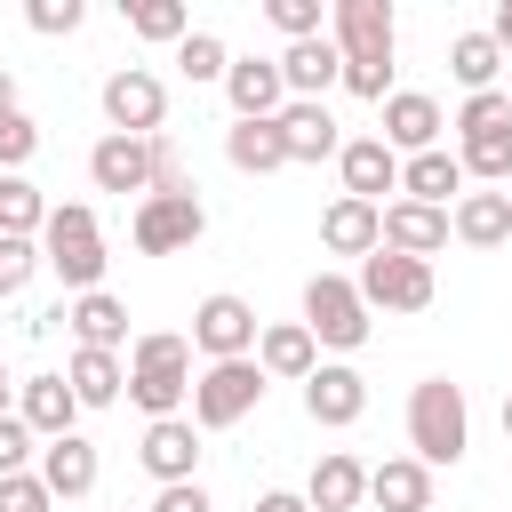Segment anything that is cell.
I'll list each match as a JSON object with an SVG mask.
<instances>
[{
    "label": "cell",
    "instance_id": "cell-46",
    "mask_svg": "<svg viewBox=\"0 0 512 512\" xmlns=\"http://www.w3.org/2000/svg\"><path fill=\"white\" fill-rule=\"evenodd\" d=\"M488 40L512 56V0H496V16H488Z\"/></svg>",
    "mask_w": 512,
    "mask_h": 512
},
{
    "label": "cell",
    "instance_id": "cell-36",
    "mask_svg": "<svg viewBox=\"0 0 512 512\" xmlns=\"http://www.w3.org/2000/svg\"><path fill=\"white\" fill-rule=\"evenodd\" d=\"M488 128H512V88H480V96H464V112H456V144H464V136H488Z\"/></svg>",
    "mask_w": 512,
    "mask_h": 512
},
{
    "label": "cell",
    "instance_id": "cell-12",
    "mask_svg": "<svg viewBox=\"0 0 512 512\" xmlns=\"http://www.w3.org/2000/svg\"><path fill=\"white\" fill-rule=\"evenodd\" d=\"M304 416H312L320 432L360 424V416H368V376H360L352 360H320V368L304 376Z\"/></svg>",
    "mask_w": 512,
    "mask_h": 512
},
{
    "label": "cell",
    "instance_id": "cell-5",
    "mask_svg": "<svg viewBox=\"0 0 512 512\" xmlns=\"http://www.w3.org/2000/svg\"><path fill=\"white\" fill-rule=\"evenodd\" d=\"M264 368L256 360H208L200 376H192V424L200 432H232V424H248L256 416V400H264Z\"/></svg>",
    "mask_w": 512,
    "mask_h": 512
},
{
    "label": "cell",
    "instance_id": "cell-47",
    "mask_svg": "<svg viewBox=\"0 0 512 512\" xmlns=\"http://www.w3.org/2000/svg\"><path fill=\"white\" fill-rule=\"evenodd\" d=\"M8 112H24V104H16V72L0 64V120H8Z\"/></svg>",
    "mask_w": 512,
    "mask_h": 512
},
{
    "label": "cell",
    "instance_id": "cell-50",
    "mask_svg": "<svg viewBox=\"0 0 512 512\" xmlns=\"http://www.w3.org/2000/svg\"><path fill=\"white\" fill-rule=\"evenodd\" d=\"M504 200H512V184H504Z\"/></svg>",
    "mask_w": 512,
    "mask_h": 512
},
{
    "label": "cell",
    "instance_id": "cell-7",
    "mask_svg": "<svg viewBox=\"0 0 512 512\" xmlns=\"http://www.w3.org/2000/svg\"><path fill=\"white\" fill-rule=\"evenodd\" d=\"M256 336H264V320H256L248 296L216 288V296L192 304V352L200 360H256Z\"/></svg>",
    "mask_w": 512,
    "mask_h": 512
},
{
    "label": "cell",
    "instance_id": "cell-49",
    "mask_svg": "<svg viewBox=\"0 0 512 512\" xmlns=\"http://www.w3.org/2000/svg\"><path fill=\"white\" fill-rule=\"evenodd\" d=\"M504 440H512V392H504Z\"/></svg>",
    "mask_w": 512,
    "mask_h": 512
},
{
    "label": "cell",
    "instance_id": "cell-4",
    "mask_svg": "<svg viewBox=\"0 0 512 512\" xmlns=\"http://www.w3.org/2000/svg\"><path fill=\"white\" fill-rule=\"evenodd\" d=\"M464 448H472V408H464V384L424 376V384L408 392V456L440 472V464H464Z\"/></svg>",
    "mask_w": 512,
    "mask_h": 512
},
{
    "label": "cell",
    "instance_id": "cell-31",
    "mask_svg": "<svg viewBox=\"0 0 512 512\" xmlns=\"http://www.w3.org/2000/svg\"><path fill=\"white\" fill-rule=\"evenodd\" d=\"M448 72H456V88H464V96H480V88H496L504 48H496L488 32H456V40H448Z\"/></svg>",
    "mask_w": 512,
    "mask_h": 512
},
{
    "label": "cell",
    "instance_id": "cell-39",
    "mask_svg": "<svg viewBox=\"0 0 512 512\" xmlns=\"http://www.w3.org/2000/svg\"><path fill=\"white\" fill-rule=\"evenodd\" d=\"M32 272H48V264H40V240H8V232H0V296H24Z\"/></svg>",
    "mask_w": 512,
    "mask_h": 512
},
{
    "label": "cell",
    "instance_id": "cell-14",
    "mask_svg": "<svg viewBox=\"0 0 512 512\" xmlns=\"http://www.w3.org/2000/svg\"><path fill=\"white\" fill-rule=\"evenodd\" d=\"M224 104H232V120H280V112H288L280 56H232V72H224Z\"/></svg>",
    "mask_w": 512,
    "mask_h": 512
},
{
    "label": "cell",
    "instance_id": "cell-3",
    "mask_svg": "<svg viewBox=\"0 0 512 512\" xmlns=\"http://www.w3.org/2000/svg\"><path fill=\"white\" fill-rule=\"evenodd\" d=\"M40 264L64 280V296H88V288H104V224H96V208L88 200H64V208H48V224H40Z\"/></svg>",
    "mask_w": 512,
    "mask_h": 512
},
{
    "label": "cell",
    "instance_id": "cell-26",
    "mask_svg": "<svg viewBox=\"0 0 512 512\" xmlns=\"http://www.w3.org/2000/svg\"><path fill=\"white\" fill-rule=\"evenodd\" d=\"M360 496H368V464L344 456V448H328V456L312 464V480H304V504H312V512H352Z\"/></svg>",
    "mask_w": 512,
    "mask_h": 512
},
{
    "label": "cell",
    "instance_id": "cell-27",
    "mask_svg": "<svg viewBox=\"0 0 512 512\" xmlns=\"http://www.w3.org/2000/svg\"><path fill=\"white\" fill-rule=\"evenodd\" d=\"M280 136H288V168H296V160H336V152H344V136H336V112H328V104H296V96H288Z\"/></svg>",
    "mask_w": 512,
    "mask_h": 512
},
{
    "label": "cell",
    "instance_id": "cell-51",
    "mask_svg": "<svg viewBox=\"0 0 512 512\" xmlns=\"http://www.w3.org/2000/svg\"><path fill=\"white\" fill-rule=\"evenodd\" d=\"M120 512H136V504H120Z\"/></svg>",
    "mask_w": 512,
    "mask_h": 512
},
{
    "label": "cell",
    "instance_id": "cell-48",
    "mask_svg": "<svg viewBox=\"0 0 512 512\" xmlns=\"http://www.w3.org/2000/svg\"><path fill=\"white\" fill-rule=\"evenodd\" d=\"M8 400H16V376H8V368H0V416H16V408H8Z\"/></svg>",
    "mask_w": 512,
    "mask_h": 512
},
{
    "label": "cell",
    "instance_id": "cell-30",
    "mask_svg": "<svg viewBox=\"0 0 512 512\" xmlns=\"http://www.w3.org/2000/svg\"><path fill=\"white\" fill-rule=\"evenodd\" d=\"M448 224H456L464 248H504V240H512V200H504V192H464V200L448 208Z\"/></svg>",
    "mask_w": 512,
    "mask_h": 512
},
{
    "label": "cell",
    "instance_id": "cell-19",
    "mask_svg": "<svg viewBox=\"0 0 512 512\" xmlns=\"http://www.w3.org/2000/svg\"><path fill=\"white\" fill-rule=\"evenodd\" d=\"M280 80H288L296 104H328V88H344V56H336V40L320 32V40L280 48Z\"/></svg>",
    "mask_w": 512,
    "mask_h": 512
},
{
    "label": "cell",
    "instance_id": "cell-44",
    "mask_svg": "<svg viewBox=\"0 0 512 512\" xmlns=\"http://www.w3.org/2000/svg\"><path fill=\"white\" fill-rule=\"evenodd\" d=\"M144 512H216V504H208V488H200V480H176V488H160Z\"/></svg>",
    "mask_w": 512,
    "mask_h": 512
},
{
    "label": "cell",
    "instance_id": "cell-21",
    "mask_svg": "<svg viewBox=\"0 0 512 512\" xmlns=\"http://www.w3.org/2000/svg\"><path fill=\"white\" fill-rule=\"evenodd\" d=\"M448 208H424V200H384V248H400V256H440L448 248Z\"/></svg>",
    "mask_w": 512,
    "mask_h": 512
},
{
    "label": "cell",
    "instance_id": "cell-28",
    "mask_svg": "<svg viewBox=\"0 0 512 512\" xmlns=\"http://www.w3.org/2000/svg\"><path fill=\"white\" fill-rule=\"evenodd\" d=\"M448 192H464V160H456L448 144H432V152H416V160H400V200H424V208H448Z\"/></svg>",
    "mask_w": 512,
    "mask_h": 512
},
{
    "label": "cell",
    "instance_id": "cell-18",
    "mask_svg": "<svg viewBox=\"0 0 512 512\" xmlns=\"http://www.w3.org/2000/svg\"><path fill=\"white\" fill-rule=\"evenodd\" d=\"M336 176H344L352 200H376V208H384V192H400V152H392L384 136H344Z\"/></svg>",
    "mask_w": 512,
    "mask_h": 512
},
{
    "label": "cell",
    "instance_id": "cell-23",
    "mask_svg": "<svg viewBox=\"0 0 512 512\" xmlns=\"http://www.w3.org/2000/svg\"><path fill=\"white\" fill-rule=\"evenodd\" d=\"M256 368H264L272 384H304V376L320 368V344H312V328H304V320H272V328L256 336Z\"/></svg>",
    "mask_w": 512,
    "mask_h": 512
},
{
    "label": "cell",
    "instance_id": "cell-11",
    "mask_svg": "<svg viewBox=\"0 0 512 512\" xmlns=\"http://www.w3.org/2000/svg\"><path fill=\"white\" fill-rule=\"evenodd\" d=\"M32 328H72V344H88V352H120V344H128V304H120L112 288H88V296H64L56 312H40Z\"/></svg>",
    "mask_w": 512,
    "mask_h": 512
},
{
    "label": "cell",
    "instance_id": "cell-42",
    "mask_svg": "<svg viewBox=\"0 0 512 512\" xmlns=\"http://www.w3.org/2000/svg\"><path fill=\"white\" fill-rule=\"evenodd\" d=\"M264 16L288 32V48L296 40H320V0H264Z\"/></svg>",
    "mask_w": 512,
    "mask_h": 512
},
{
    "label": "cell",
    "instance_id": "cell-9",
    "mask_svg": "<svg viewBox=\"0 0 512 512\" xmlns=\"http://www.w3.org/2000/svg\"><path fill=\"white\" fill-rule=\"evenodd\" d=\"M208 232V208H200V192H176V200H136V216H128V240L144 248V256H176V248H192Z\"/></svg>",
    "mask_w": 512,
    "mask_h": 512
},
{
    "label": "cell",
    "instance_id": "cell-29",
    "mask_svg": "<svg viewBox=\"0 0 512 512\" xmlns=\"http://www.w3.org/2000/svg\"><path fill=\"white\" fill-rule=\"evenodd\" d=\"M64 384L80 392V408H112V400L128 392V360H120V352H88V344H72Z\"/></svg>",
    "mask_w": 512,
    "mask_h": 512
},
{
    "label": "cell",
    "instance_id": "cell-8",
    "mask_svg": "<svg viewBox=\"0 0 512 512\" xmlns=\"http://www.w3.org/2000/svg\"><path fill=\"white\" fill-rule=\"evenodd\" d=\"M360 304L368 312H424L432 304V264L424 256H400V248H376L360 272H352Z\"/></svg>",
    "mask_w": 512,
    "mask_h": 512
},
{
    "label": "cell",
    "instance_id": "cell-17",
    "mask_svg": "<svg viewBox=\"0 0 512 512\" xmlns=\"http://www.w3.org/2000/svg\"><path fill=\"white\" fill-rule=\"evenodd\" d=\"M88 184L96 192H152V136H96L88 152Z\"/></svg>",
    "mask_w": 512,
    "mask_h": 512
},
{
    "label": "cell",
    "instance_id": "cell-24",
    "mask_svg": "<svg viewBox=\"0 0 512 512\" xmlns=\"http://www.w3.org/2000/svg\"><path fill=\"white\" fill-rule=\"evenodd\" d=\"M368 504H384V512H432V464H416V456L368 464Z\"/></svg>",
    "mask_w": 512,
    "mask_h": 512
},
{
    "label": "cell",
    "instance_id": "cell-41",
    "mask_svg": "<svg viewBox=\"0 0 512 512\" xmlns=\"http://www.w3.org/2000/svg\"><path fill=\"white\" fill-rule=\"evenodd\" d=\"M80 16H88L80 0H32V8H24V24H32L40 40H64V32H80Z\"/></svg>",
    "mask_w": 512,
    "mask_h": 512
},
{
    "label": "cell",
    "instance_id": "cell-25",
    "mask_svg": "<svg viewBox=\"0 0 512 512\" xmlns=\"http://www.w3.org/2000/svg\"><path fill=\"white\" fill-rule=\"evenodd\" d=\"M224 160H232L240 176H280V168H288L280 120H232V128H224Z\"/></svg>",
    "mask_w": 512,
    "mask_h": 512
},
{
    "label": "cell",
    "instance_id": "cell-35",
    "mask_svg": "<svg viewBox=\"0 0 512 512\" xmlns=\"http://www.w3.org/2000/svg\"><path fill=\"white\" fill-rule=\"evenodd\" d=\"M176 72H184L192 88H200V80H224V72H232V48H224L216 32H200V24H192V40L176 48Z\"/></svg>",
    "mask_w": 512,
    "mask_h": 512
},
{
    "label": "cell",
    "instance_id": "cell-1",
    "mask_svg": "<svg viewBox=\"0 0 512 512\" xmlns=\"http://www.w3.org/2000/svg\"><path fill=\"white\" fill-rule=\"evenodd\" d=\"M328 40L344 56V88L384 104L392 96V0H336Z\"/></svg>",
    "mask_w": 512,
    "mask_h": 512
},
{
    "label": "cell",
    "instance_id": "cell-15",
    "mask_svg": "<svg viewBox=\"0 0 512 512\" xmlns=\"http://www.w3.org/2000/svg\"><path fill=\"white\" fill-rule=\"evenodd\" d=\"M40 480H48V496L56 504H80V496H96V480H104V464H96V440H80V432H64V440H40V464H32Z\"/></svg>",
    "mask_w": 512,
    "mask_h": 512
},
{
    "label": "cell",
    "instance_id": "cell-2",
    "mask_svg": "<svg viewBox=\"0 0 512 512\" xmlns=\"http://www.w3.org/2000/svg\"><path fill=\"white\" fill-rule=\"evenodd\" d=\"M128 400L160 424V416H184L192 408V336L176 328H144L128 344Z\"/></svg>",
    "mask_w": 512,
    "mask_h": 512
},
{
    "label": "cell",
    "instance_id": "cell-10",
    "mask_svg": "<svg viewBox=\"0 0 512 512\" xmlns=\"http://www.w3.org/2000/svg\"><path fill=\"white\" fill-rule=\"evenodd\" d=\"M104 120H112V136H160V120H168V88H160V72L120 64V72L104 80Z\"/></svg>",
    "mask_w": 512,
    "mask_h": 512
},
{
    "label": "cell",
    "instance_id": "cell-37",
    "mask_svg": "<svg viewBox=\"0 0 512 512\" xmlns=\"http://www.w3.org/2000/svg\"><path fill=\"white\" fill-rule=\"evenodd\" d=\"M152 192H160V200H176V192H200V184H192V168H184V152L168 144V128L152 136ZM152 192H144V200H152Z\"/></svg>",
    "mask_w": 512,
    "mask_h": 512
},
{
    "label": "cell",
    "instance_id": "cell-16",
    "mask_svg": "<svg viewBox=\"0 0 512 512\" xmlns=\"http://www.w3.org/2000/svg\"><path fill=\"white\" fill-rule=\"evenodd\" d=\"M440 128H448V120H440V104H432L424 88H392V96H384V128H376V136H384L400 160L432 152V144H440Z\"/></svg>",
    "mask_w": 512,
    "mask_h": 512
},
{
    "label": "cell",
    "instance_id": "cell-6",
    "mask_svg": "<svg viewBox=\"0 0 512 512\" xmlns=\"http://www.w3.org/2000/svg\"><path fill=\"white\" fill-rule=\"evenodd\" d=\"M304 328H312L320 352H360V344H368V304H360V288H352L344 272H312V280H304Z\"/></svg>",
    "mask_w": 512,
    "mask_h": 512
},
{
    "label": "cell",
    "instance_id": "cell-43",
    "mask_svg": "<svg viewBox=\"0 0 512 512\" xmlns=\"http://www.w3.org/2000/svg\"><path fill=\"white\" fill-rule=\"evenodd\" d=\"M0 512H56V496H48L40 472H8L0 480Z\"/></svg>",
    "mask_w": 512,
    "mask_h": 512
},
{
    "label": "cell",
    "instance_id": "cell-38",
    "mask_svg": "<svg viewBox=\"0 0 512 512\" xmlns=\"http://www.w3.org/2000/svg\"><path fill=\"white\" fill-rule=\"evenodd\" d=\"M32 152H40V120H32V112H8V120H0V176H24Z\"/></svg>",
    "mask_w": 512,
    "mask_h": 512
},
{
    "label": "cell",
    "instance_id": "cell-22",
    "mask_svg": "<svg viewBox=\"0 0 512 512\" xmlns=\"http://www.w3.org/2000/svg\"><path fill=\"white\" fill-rule=\"evenodd\" d=\"M16 416H24L40 440H64V432L80 424V392H72L56 368H48V376H24V384H16Z\"/></svg>",
    "mask_w": 512,
    "mask_h": 512
},
{
    "label": "cell",
    "instance_id": "cell-45",
    "mask_svg": "<svg viewBox=\"0 0 512 512\" xmlns=\"http://www.w3.org/2000/svg\"><path fill=\"white\" fill-rule=\"evenodd\" d=\"M256 512H312V504H304L296 488H264V496H256Z\"/></svg>",
    "mask_w": 512,
    "mask_h": 512
},
{
    "label": "cell",
    "instance_id": "cell-40",
    "mask_svg": "<svg viewBox=\"0 0 512 512\" xmlns=\"http://www.w3.org/2000/svg\"><path fill=\"white\" fill-rule=\"evenodd\" d=\"M32 456H40V432L24 416H0V480L8 472H32Z\"/></svg>",
    "mask_w": 512,
    "mask_h": 512
},
{
    "label": "cell",
    "instance_id": "cell-32",
    "mask_svg": "<svg viewBox=\"0 0 512 512\" xmlns=\"http://www.w3.org/2000/svg\"><path fill=\"white\" fill-rule=\"evenodd\" d=\"M120 16H128L136 40H168V48L192 40V8L184 0H120Z\"/></svg>",
    "mask_w": 512,
    "mask_h": 512
},
{
    "label": "cell",
    "instance_id": "cell-20",
    "mask_svg": "<svg viewBox=\"0 0 512 512\" xmlns=\"http://www.w3.org/2000/svg\"><path fill=\"white\" fill-rule=\"evenodd\" d=\"M320 248H328V256H360V264H368V256L384 248V208H376V200H352V192H344V200H328V216H320Z\"/></svg>",
    "mask_w": 512,
    "mask_h": 512
},
{
    "label": "cell",
    "instance_id": "cell-33",
    "mask_svg": "<svg viewBox=\"0 0 512 512\" xmlns=\"http://www.w3.org/2000/svg\"><path fill=\"white\" fill-rule=\"evenodd\" d=\"M40 224H48V192L32 176H0V232L8 240H40Z\"/></svg>",
    "mask_w": 512,
    "mask_h": 512
},
{
    "label": "cell",
    "instance_id": "cell-34",
    "mask_svg": "<svg viewBox=\"0 0 512 512\" xmlns=\"http://www.w3.org/2000/svg\"><path fill=\"white\" fill-rule=\"evenodd\" d=\"M456 160H464V176H480V184H512V128L464 136V144H456Z\"/></svg>",
    "mask_w": 512,
    "mask_h": 512
},
{
    "label": "cell",
    "instance_id": "cell-13",
    "mask_svg": "<svg viewBox=\"0 0 512 512\" xmlns=\"http://www.w3.org/2000/svg\"><path fill=\"white\" fill-rule=\"evenodd\" d=\"M136 464H144L160 488H176V480H200V424H192V416H160V424H144V440H136Z\"/></svg>",
    "mask_w": 512,
    "mask_h": 512
}]
</instances>
